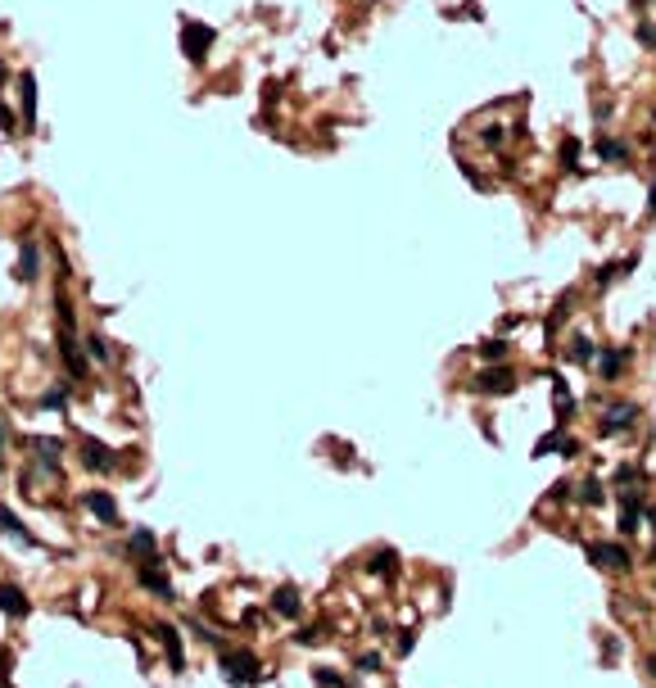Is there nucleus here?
<instances>
[{
	"label": "nucleus",
	"instance_id": "8",
	"mask_svg": "<svg viewBox=\"0 0 656 688\" xmlns=\"http://www.w3.org/2000/svg\"><path fill=\"white\" fill-rule=\"evenodd\" d=\"M272 612L285 616V621H294V616H299V593L294 589H276L272 593Z\"/></svg>",
	"mask_w": 656,
	"mask_h": 688
},
{
	"label": "nucleus",
	"instance_id": "1",
	"mask_svg": "<svg viewBox=\"0 0 656 688\" xmlns=\"http://www.w3.org/2000/svg\"><path fill=\"white\" fill-rule=\"evenodd\" d=\"M217 666H222L226 684H254V679L263 675L259 656H254V652H231V647H222V652H217Z\"/></svg>",
	"mask_w": 656,
	"mask_h": 688
},
{
	"label": "nucleus",
	"instance_id": "22",
	"mask_svg": "<svg viewBox=\"0 0 656 688\" xmlns=\"http://www.w3.org/2000/svg\"><path fill=\"white\" fill-rule=\"evenodd\" d=\"M64 403H68L64 390H45V394H41V408H64Z\"/></svg>",
	"mask_w": 656,
	"mask_h": 688
},
{
	"label": "nucleus",
	"instance_id": "17",
	"mask_svg": "<svg viewBox=\"0 0 656 688\" xmlns=\"http://www.w3.org/2000/svg\"><path fill=\"white\" fill-rule=\"evenodd\" d=\"M598 154H602L606 164H620V159H624V154H629V150H624L620 141H611V136H602V141H598Z\"/></svg>",
	"mask_w": 656,
	"mask_h": 688
},
{
	"label": "nucleus",
	"instance_id": "12",
	"mask_svg": "<svg viewBox=\"0 0 656 688\" xmlns=\"http://www.w3.org/2000/svg\"><path fill=\"white\" fill-rule=\"evenodd\" d=\"M87 507L100 516V521H113V516H118V502L109 498V493H87Z\"/></svg>",
	"mask_w": 656,
	"mask_h": 688
},
{
	"label": "nucleus",
	"instance_id": "6",
	"mask_svg": "<svg viewBox=\"0 0 656 688\" xmlns=\"http://www.w3.org/2000/svg\"><path fill=\"white\" fill-rule=\"evenodd\" d=\"M154 634H159V643L168 647V656H173V670L186 666V652H182V634L173 630V625H154Z\"/></svg>",
	"mask_w": 656,
	"mask_h": 688
},
{
	"label": "nucleus",
	"instance_id": "26",
	"mask_svg": "<svg viewBox=\"0 0 656 688\" xmlns=\"http://www.w3.org/2000/svg\"><path fill=\"white\" fill-rule=\"evenodd\" d=\"M647 213H656V186H652V199H647Z\"/></svg>",
	"mask_w": 656,
	"mask_h": 688
},
{
	"label": "nucleus",
	"instance_id": "3",
	"mask_svg": "<svg viewBox=\"0 0 656 688\" xmlns=\"http://www.w3.org/2000/svg\"><path fill=\"white\" fill-rule=\"evenodd\" d=\"M589 557L598 562V566H606V570L629 566V553H624V544H589Z\"/></svg>",
	"mask_w": 656,
	"mask_h": 688
},
{
	"label": "nucleus",
	"instance_id": "9",
	"mask_svg": "<svg viewBox=\"0 0 656 688\" xmlns=\"http://www.w3.org/2000/svg\"><path fill=\"white\" fill-rule=\"evenodd\" d=\"M136 579L140 584H145V589H154V593H163V598H168V593H173V584H168V579L159 575V570H154V562H145V566L136 570Z\"/></svg>",
	"mask_w": 656,
	"mask_h": 688
},
{
	"label": "nucleus",
	"instance_id": "11",
	"mask_svg": "<svg viewBox=\"0 0 656 688\" xmlns=\"http://www.w3.org/2000/svg\"><path fill=\"white\" fill-rule=\"evenodd\" d=\"M36 267H41L36 245H23V254H19V276H23V281H36Z\"/></svg>",
	"mask_w": 656,
	"mask_h": 688
},
{
	"label": "nucleus",
	"instance_id": "27",
	"mask_svg": "<svg viewBox=\"0 0 656 688\" xmlns=\"http://www.w3.org/2000/svg\"><path fill=\"white\" fill-rule=\"evenodd\" d=\"M0 453H5V417H0Z\"/></svg>",
	"mask_w": 656,
	"mask_h": 688
},
{
	"label": "nucleus",
	"instance_id": "10",
	"mask_svg": "<svg viewBox=\"0 0 656 688\" xmlns=\"http://www.w3.org/2000/svg\"><path fill=\"white\" fill-rule=\"evenodd\" d=\"M638 417V408L634 403H620V408H611V412H606V421H602V430L606 435H611V430H620V426H629V421H634Z\"/></svg>",
	"mask_w": 656,
	"mask_h": 688
},
{
	"label": "nucleus",
	"instance_id": "20",
	"mask_svg": "<svg viewBox=\"0 0 656 688\" xmlns=\"http://www.w3.org/2000/svg\"><path fill=\"white\" fill-rule=\"evenodd\" d=\"M580 498H584V502H589V507H598V502H602V485H598V480H584Z\"/></svg>",
	"mask_w": 656,
	"mask_h": 688
},
{
	"label": "nucleus",
	"instance_id": "15",
	"mask_svg": "<svg viewBox=\"0 0 656 688\" xmlns=\"http://www.w3.org/2000/svg\"><path fill=\"white\" fill-rule=\"evenodd\" d=\"M131 553H140L145 562H159V557H154V535L145 530V525H140L136 535H131Z\"/></svg>",
	"mask_w": 656,
	"mask_h": 688
},
{
	"label": "nucleus",
	"instance_id": "23",
	"mask_svg": "<svg viewBox=\"0 0 656 688\" xmlns=\"http://www.w3.org/2000/svg\"><path fill=\"white\" fill-rule=\"evenodd\" d=\"M317 684L322 688H345V679L335 675V670H317Z\"/></svg>",
	"mask_w": 656,
	"mask_h": 688
},
{
	"label": "nucleus",
	"instance_id": "7",
	"mask_svg": "<svg viewBox=\"0 0 656 688\" xmlns=\"http://www.w3.org/2000/svg\"><path fill=\"white\" fill-rule=\"evenodd\" d=\"M59 353L68 358V372H73V376H87V358L77 353V340H73V331H68V326H64V340H59Z\"/></svg>",
	"mask_w": 656,
	"mask_h": 688
},
{
	"label": "nucleus",
	"instance_id": "13",
	"mask_svg": "<svg viewBox=\"0 0 656 688\" xmlns=\"http://www.w3.org/2000/svg\"><path fill=\"white\" fill-rule=\"evenodd\" d=\"M82 448H87V467H100V471H109V467H113V453H109L105 444H96V439H87V444H82Z\"/></svg>",
	"mask_w": 656,
	"mask_h": 688
},
{
	"label": "nucleus",
	"instance_id": "14",
	"mask_svg": "<svg viewBox=\"0 0 656 688\" xmlns=\"http://www.w3.org/2000/svg\"><path fill=\"white\" fill-rule=\"evenodd\" d=\"M19 91H23V118H28V127H32V113H36V82H32V73L19 82Z\"/></svg>",
	"mask_w": 656,
	"mask_h": 688
},
{
	"label": "nucleus",
	"instance_id": "25",
	"mask_svg": "<svg viewBox=\"0 0 656 688\" xmlns=\"http://www.w3.org/2000/svg\"><path fill=\"white\" fill-rule=\"evenodd\" d=\"M87 349H91V358H100V362L109 358V349H105V340H100V335H91V340H87Z\"/></svg>",
	"mask_w": 656,
	"mask_h": 688
},
{
	"label": "nucleus",
	"instance_id": "18",
	"mask_svg": "<svg viewBox=\"0 0 656 688\" xmlns=\"http://www.w3.org/2000/svg\"><path fill=\"white\" fill-rule=\"evenodd\" d=\"M0 530H5V535H14V539H28V544H32V535H23V525H19V516L10 512V507H0Z\"/></svg>",
	"mask_w": 656,
	"mask_h": 688
},
{
	"label": "nucleus",
	"instance_id": "24",
	"mask_svg": "<svg viewBox=\"0 0 656 688\" xmlns=\"http://www.w3.org/2000/svg\"><path fill=\"white\" fill-rule=\"evenodd\" d=\"M561 159H566V168H575V159H580V141H566V145H561Z\"/></svg>",
	"mask_w": 656,
	"mask_h": 688
},
{
	"label": "nucleus",
	"instance_id": "16",
	"mask_svg": "<svg viewBox=\"0 0 656 688\" xmlns=\"http://www.w3.org/2000/svg\"><path fill=\"white\" fill-rule=\"evenodd\" d=\"M570 358H575V362H593V358H598V344H593V340H584V335H575Z\"/></svg>",
	"mask_w": 656,
	"mask_h": 688
},
{
	"label": "nucleus",
	"instance_id": "19",
	"mask_svg": "<svg viewBox=\"0 0 656 688\" xmlns=\"http://www.w3.org/2000/svg\"><path fill=\"white\" fill-rule=\"evenodd\" d=\"M620 362H624V353H620V349H606V353H602V376H606V381L620 372Z\"/></svg>",
	"mask_w": 656,
	"mask_h": 688
},
{
	"label": "nucleus",
	"instance_id": "5",
	"mask_svg": "<svg viewBox=\"0 0 656 688\" xmlns=\"http://www.w3.org/2000/svg\"><path fill=\"white\" fill-rule=\"evenodd\" d=\"M0 612L14 616V621H23V616H28V598H23V589H14V584H0Z\"/></svg>",
	"mask_w": 656,
	"mask_h": 688
},
{
	"label": "nucleus",
	"instance_id": "21",
	"mask_svg": "<svg viewBox=\"0 0 656 688\" xmlns=\"http://www.w3.org/2000/svg\"><path fill=\"white\" fill-rule=\"evenodd\" d=\"M480 353H484L489 362H498V358L507 353V344H503V340H489V344H480Z\"/></svg>",
	"mask_w": 656,
	"mask_h": 688
},
{
	"label": "nucleus",
	"instance_id": "2",
	"mask_svg": "<svg viewBox=\"0 0 656 688\" xmlns=\"http://www.w3.org/2000/svg\"><path fill=\"white\" fill-rule=\"evenodd\" d=\"M208 45H213V32H208L204 23H186V32H182V50L199 64V59L208 55Z\"/></svg>",
	"mask_w": 656,
	"mask_h": 688
},
{
	"label": "nucleus",
	"instance_id": "4",
	"mask_svg": "<svg viewBox=\"0 0 656 688\" xmlns=\"http://www.w3.org/2000/svg\"><path fill=\"white\" fill-rule=\"evenodd\" d=\"M475 390H480V394H507V390H516V376L507 372V367H498V372H480V376H475Z\"/></svg>",
	"mask_w": 656,
	"mask_h": 688
}]
</instances>
